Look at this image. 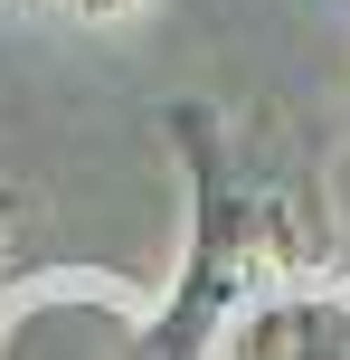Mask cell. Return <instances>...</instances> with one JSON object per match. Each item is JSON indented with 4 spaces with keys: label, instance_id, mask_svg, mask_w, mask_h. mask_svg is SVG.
Returning a JSON list of instances; mask_svg holds the SVG:
<instances>
[{
    "label": "cell",
    "instance_id": "cell-1",
    "mask_svg": "<svg viewBox=\"0 0 350 360\" xmlns=\"http://www.w3.org/2000/svg\"><path fill=\"white\" fill-rule=\"evenodd\" d=\"M237 360H350V285H284L246 304Z\"/></svg>",
    "mask_w": 350,
    "mask_h": 360
},
{
    "label": "cell",
    "instance_id": "cell-2",
    "mask_svg": "<svg viewBox=\"0 0 350 360\" xmlns=\"http://www.w3.org/2000/svg\"><path fill=\"white\" fill-rule=\"evenodd\" d=\"M57 10H76V19H123V10H142V0H57Z\"/></svg>",
    "mask_w": 350,
    "mask_h": 360
}]
</instances>
